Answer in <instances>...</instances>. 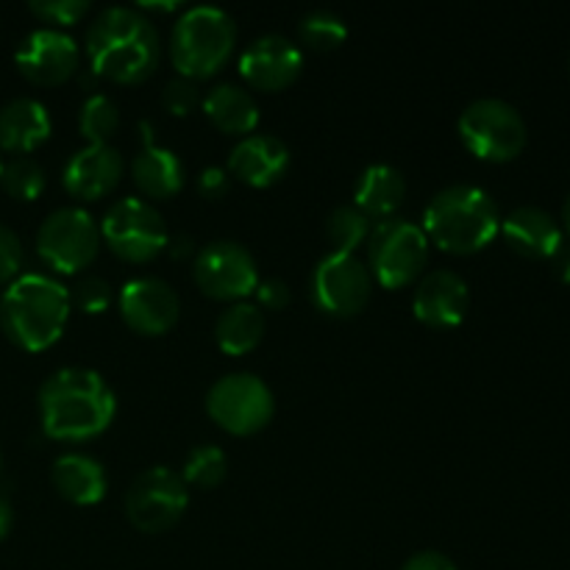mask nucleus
I'll return each mask as SVG.
<instances>
[{
    "label": "nucleus",
    "instance_id": "nucleus-1",
    "mask_svg": "<svg viewBox=\"0 0 570 570\" xmlns=\"http://www.w3.org/2000/svg\"><path fill=\"white\" fill-rule=\"evenodd\" d=\"M42 432L56 443L100 438L117 415V395L92 367H61L37 393Z\"/></svg>",
    "mask_w": 570,
    "mask_h": 570
},
{
    "label": "nucleus",
    "instance_id": "nucleus-2",
    "mask_svg": "<svg viewBox=\"0 0 570 570\" xmlns=\"http://www.w3.org/2000/svg\"><path fill=\"white\" fill-rule=\"evenodd\" d=\"M87 59L95 76L115 83H139L161 61V37L154 17L134 6H109L87 28Z\"/></svg>",
    "mask_w": 570,
    "mask_h": 570
},
{
    "label": "nucleus",
    "instance_id": "nucleus-3",
    "mask_svg": "<svg viewBox=\"0 0 570 570\" xmlns=\"http://www.w3.org/2000/svg\"><path fill=\"white\" fill-rule=\"evenodd\" d=\"M70 312V289L48 273H20L0 295V328L22 351L59 343Z\"/></svg>",
    "mask_w": 570,
    "mask_h": 570
},
{
    "label": "nucleus",
    "instance_id": "nucleus-4",
    "mask_svg": "<svg viewBox=\"0 0 570 570\" xmlns=\"http://www.w3.org/2000/svg\"><path fill=\"white\" fill-rule=\"evenodd\" d=\"M421 228L429 243L445 254H479L499 237L501 212L482 187L449 184L429 198Z\"/></svg>",
    "mask_w": 570,
    "mask_h": 570
},
{
    "label": "nucleus",
    "instance_id": "nucleus-5",
    "mask_svg": "<svg viewBox=\"0 0 570 570\" xmlns=\"http://www.w3.org/2000/svg\"><path fill=\"white\" fill-rule=\"evenodd\" d=\"M167 50L178 76L204 81L232 61L237 50V22L220 6H189L173 22Z\"/></svg>",
    "mask_w": 570,
    "mask_h": 570
},
{
    "label": "nucleus",
    "instance_id": "nucleus-6",
    "mask_svg": "<svg viewBox=\"0 0 570 570\" xmlns=\"http://www.w3.org/2000/svg\"><path fill=\"white\" fill-rule=\"evenodd\" d=\"M429 237L423 234L421 223L410 217H387L373 223L367 234V271L373 282L384 289L412 287L426 273L429 265Z\"/></svg>",
    "mask_w": 570,
    "mask_h": 570
},
{
    "label": "nucleus",
    "instance_id": "nucleus-7",
    "mask_svg": "<svg viewBox=\"0 0 570 570\" xmlns=\"http://www.w3.org/2000/svg\"><path fill=\"white\" fill-rule=\"evenodd\" d=\"M456 134L468 154L493 165L518 159L529 139L527 120L504 98H479L468 104L456 120Z\"/></svg>",
    "mask_w": 570,
    "mask_h": 570
},
{
    "label": "nucleus",
    "instance_id": "nucleus-8",
    "mask_svg": "<svg viewBox=\"0 0 570 570\" xmlns=\"http://www.w3.org/2000/svg\"><path fill=\"white\" fill-rule=\"evenodd\" d=\"M206 415L232 438H254L271 426L276 395L271 384L248 371L226 373L206 390Z\"/></svg>",
    "mask_w": 570,
    "mask_h": 570
},
{
    "label": "nucleus",
    "instance_id": "nucleus-9",
    "mask_svg": "<svg viewBox=\"0 0 570 570\" xmlns=\"http://www.w3.org/2000/svg\"><path fill=\"white\" fill-rule=\"evenodd\" d=\"M100 248H104L100 223L83 206H59L39 223V259L61 276L87 271L98 259Z\"/></svg>",
    "mask_w": 570,
    "mask_h": 570
},
{
    "label": "nucleus",
    "instance_id": "nucleus-10",
    "mask_svg": "<svg viewBox=\"0 0 570 570\" xmlns=\"http://www.w3.org/2000/svg\"><path fill=\"white\" fill-rule=\"evenodd\" d=\"M100 237L117 259L145 265L167 250L170 228H167L165 215L150 200L126 195L106 209L100 220Z\"/></svg>",
    "mask_w": 570,
    "mask_h": 570
},
{
    "label": "nucleus",
    "instance_id": "nucleus-11",
    "mask_svg": "<svg viewBox=\"0 0 570 570\" xmlns=\"http://www.w3.org/2000/svg\"><path fill=\"white\" fill-rule=\"evenodd\" d=\"M189 507V484L167 465L145 468L126 493V518L137 532L161 534L176 527Z\"/></svg>",
    "mask_w": 570,
    "mask_h": 570
},
{
    "label": "nucleus",
    "instance_id": "nucleus-12",
    "mask_svg": "<svg viewBox=\"0 0 570 570\" xmlns=\"http://www.w3.org/2000/svg\"><path fill=\"white\" fill-rule=\"evenodd\" d=\"M309 295L321 315L348 321L371 304L373 276L356 254L328 250L312 271Z\"/></svg>",
    "mask_w": 570,
    "mask_h": 570
},
{
    "label": "nucleus",
    "instance_id": "nucleus-13",
    "mask_svg": "<svg viewBox=\"0 0 570 570\" xmlns=\"http://www.w3.org/2000/svg\"><path fill=\"white\" fill-rule=\"evenodd\" d=\"M193 282L206 298L223 301V304L248 301V295H254L259 284V265L243 243L215 239L193 256Z\"/></svg>",
    "mask_w": 570,
    "mask_h": 570
},
{
    "label": "nucleus",
    "instance_id": "nucleus-14",
    "mask_svg": "<svg viewBox=\"0 0 570 570\" xmlns=\"http://www.w3.org/2000/svg\"><path fill=\"white\" fill-rule=\"evenodd\" d=\"M14 65L26 81L37 87H59L70 81L81 67V48L67 31L42 26L20 39Z\"/></svg>",
    "mask_w": 570,
    "mask_h": 570
},
{
    "label": "nucleus",
    "instance_id": "nucleus-15",
    "mask_svg": "<svg viewBox=\"0 0 570 570\" xmlns=\"http://www.w3.org/2000/svg\"><path fill=\"white\" fill-rule=\"evenodd\" d=\"M117 312L134 334L161 337L181 317V298L165 278L137 276L117 293Z\"/></svg>",
    "mask_w": 570,
    "mask_h": 570
},
{
    "label": "nucleus",
    "instance_id": "nucleus-16",
    "mask_svg": "<svg viewBox=\"0 0 570 570\" xmlns=\"http://www.w3.org/2000/svg\"><path fill=\"white\" fill-rule=\"evenodd\" d=\"M304 72V50L284 33H262L239 53V76L250 89L282 92Z\"/></svg>",
    "mask_w": 570,
    "mask_h": 570
},
{
    "label": "nucleus",
    "instance_id": "nucleus-17",
    "mask_svg": "<svg viewBox=\"0 0 570 570\" xmlns=\"http://www.w3.org/2000/svg\"><path fill=\"white\" fill-rule=\"evenodd\" d=\"M471 306V289L456 271L434 267L415 282L412 312L429 328H454L465 321Z\"/></svg>",
    "mask_w": 570,
    "mask_h": 570
},
{
    "label": "nucleus",
    "instance_id": "nucleus-18",
    "mask_svg": "<svg viewBox=\"0 0 570 570\" xmlns=\"http://www.w3.org/2000/svg\"><path fill=\"white\" fill-rule=\"evenodd\" d=\"M126 159L111 142H92L78 148L61 167V184L76 200H100L120 184Z\"/></svg>",
    "mask_w": 570,
    "mask_h": 570
},
{
    "label": "nucleus",
    "instance_id": "nucleus-19",
    "mask_svg": "<svg viewBox=\"0 0 570 570\" xmlns=\"http://www.w3.org/2000/svg\"><path fill=\"white\" fill-rule=\"evenodd\" d=\"M226 170L232 178L256 189L273 187L289 170V148L276 134H248L239 137V142L228 150Z\"/></svg>",
    "mask_w": 570,
    "mask_h": 570
},
{
    "label": "nucleus",
    "instance_id": "nucleus-20",
    "mask_svg": "<svg viewBox=\"0 0 570 570\" xmlns=\"http://www.w3.org/2000/svg\"><path fill=\"white\" fill-rule=\"evenodd\" d=\"M142 145L134 154L128 173H131L134 184L148 200L173 198L176 193H181L184 181H187V167H184L181 156L176 150L156 142L154 131H148V122H142Z\"/></svg>",
    "mask_w": 570,
    "mask_h": 570
},
{
    "label": "nucleus",
    "instance_id": "nucleus-21",
    "mask_svg": "<svg viewBox=\"0 0 570 570\" xmlns=\"http://www.w3.org/2000/svg\"><path fill=\"white\" fill-rule=\"evenodd\" d=\"M499 234L515 254L527 256V259H551L557 245L566 239V232L557 223V217L540 209V206H518V209H512L510 215L501 217Z\"/></svg>",
    "mask_w": 570,
    "mask_h": 570
},
{
    "label": "nucleus",
    "instance_id": "nucleus-22",
    "mask_svg": "<svg viewBox=\"0 0 570 570\" xmlns=\"http://www.w3.org/2000/svg\"><path fill=\"white\" fill-rule=\"evenodd\" d=\"M53 120L42 100L31 95L11 98L0 109V150L11 156H31L39 145L48 142Z\"/></svg>",
    "mask_w": 570,
    "mask_h": 570
},
{
    "label": "nucleus",
    "instance_id": "nucleus-23",
    "mask_svg": "<svg viewBox=\"0 0 570 570\" xmlns=\"http://www.w3.org/2000/svg\"><path fill=\"white\" fill-rule=\"evenodd\" d=\"M50 482L56 493L76 507H95L109 493V473L95 456L81 451H67L56 456L50 468Z\"/></svg>",
    "mask_w": 570,
    "mask_h": 570
},
{
    "label": "nucleus",
    "instance_id": "nucleus-24",
    "mask_svg": "<svg viewBox=\"0 0 570 570\" xmlns=\"http://www.w3.org/2000/svg\"><path fill=\"white\" fill-rule=\"evenodd\" d=\"M200 109H204V115L209 117L217 131L232 134V137H248L262 120V109L256 104L254 92L243 83L232 81L212 83L204 92Z\"/></svg>",
    "mask_w": 570,
    "mask_h": 570
},
{
    "label": "nucleus",
    "instance_id": "nucleus-25",
    "mask_svg": "<svg viewBox=\"0 0 570 570\" xmlns=\"http://www.w3.org/2000/svg\"><path fill=\"white\" fill-rule=\"evenodd\" d=\"M406 198L404 173L387 161L367 165L354 184V200L351 204L367 217V220H387L395 217Z\"/></svg>",
    "mask_w": 570,
    "mask_h": 570
},
{
    "label": "nucleus",
    "instance_id": "nucleus-26",
    "mask_svg": "<svg viewBox=\"0 0 570 570\" xmlns=\"http://www.w3.org/2000/svg\"><path fill=\"white\" fill-rule=\"evenodd\" d=\"M265 312L254 301H234V304H226V309L215 321V343L228 356H243L259 348V343L265 340Z\"/></svg>",
    "mask_w": 570,
    "mask_h": 570
},
{
    "label": "nucleus",
    "instance_id": "nucleus-27",
    "mask_svg": "<svg viewBox=\"0 0 570 570\" xmlns=\"http://www.w3.org/2000/svg\"><path fill=\"white\" fill-rule=\"evenodd\" d=\"M373 223L354 204H340L326 217V239L334 254H356L367 243Z\"/></svg>",
    "mask_w": 570,
    "mask_h": 570
},
{
    "label": "nucleus",
    "instance_id": "nucleus-28",
    "mask_svg": "<svg viewBox=\"0 0 570 570\" xmlns=\"http://www.w3.org/2000/svg\"><path fill=\"white\" fill-rule=\"evenodd\" d=\"M117 128H120V106L115 104V98L104 92L87 95L78 109V131L87 139V145L109 142Z\"/></svg>",
    "mask_w": 570,
    "mask_h": 570
},
{
    "label": "nucleus",
    "instance_id": "nucleus-29",
    "mask_svg": "<svg viewBox=\"0 0 570 570\" xmlns=\"http://www.w3.org/2000/svg\"><path fill=\"white\" fill-rule=\"evenodd\" d=\"M178 473H181L189 488L212 490L228 476V456L220 445L200 443L189 451Z\"/></svg>",
    "mask_w": 570,
    "mask_h": 570
},
{
    "label": "nucleus",
    "instance_id": "nucleus-30",
    "mask_svg": "<svg viewBox=\"0 0 570 570\" xmlns=\"http://www.w3.org/2000/svg\"><path fill=\"white\" fill-rule=\"evenodd\" d=\"M298 37L301 45H306L309 50L326 53V50H337L348 39V26H345V20L337 11L315 9L301 17Z\"/></svg>",
    "mask_w": 570,
    "mask_h": 570
},
{
    "label": "nucleus",
    "instance_id": "nucleus-31",
    "mask_svg": "<svg viewBox=\"0 0 570 570\" xmlns=\"http://www.w3.org/2000/svg\"><path fill=\"white\" fill-rule=\"evenodd\" d=\"M0 187L14 200H37L45 189V167L33 156H11L0 170Z\"/></svg>",
    "mask_w": 570,
    "mask_h": 570
},
{
    "label": "nucleus",
    "instance_id": "nucleus-32",
    "mask_svg": "<svg viewBox=\"0 0 570 570\" xmlns=\"http://www.w3.org/2000/svg\"><path fill=\"white\" fill-rule=\"evenodd\" d=\"M70 289V306L83 315H104L115 301L111 284L100 276H81Z\"/></svg>",
    "mask_w": 570,
    "mask_h": 570
},
{
    "label": "nucleus",
    "instance_id": "nucleus-33",
    "mask_svg": "<svg viewBox=\"0 0 570 570\" xmlns=\"http://www.w3.org/2000/svg\"><path fill=\"white\" fill-rule=\"evenodd\" d=\"M28 11L42 22H48V28L65 31V28L76 26L89 14V3L87 0H31Z\"/></svg>",
    "mask_w": 570,
    "mask_h": 570
},
{
    "label": "nucleus",
    "instance_id": "nucleus-34",
    "mask_svg": "<svg viewBox=\"0 0 570 570\" xmlns=\"http://www.w3.org/2000/svg\"><path fill=\"white\" fill-rule=\"evenodd\" d=\"M200 100H204V95H200L198 81H193V78L176 76L161 89V106H165V111H170L176 117L193 115L200 106Z\"/></svg>",
    "mask_w": 570,
    "mask_h": 570
},
{
    "label": "nucleus",
    "instance_id": "nucleus-35",
    "mask_svg": "<svg viewBox=\"0 0 570 570\" xmlns=\"http://www.w3.org/2000/svg\"><path fill=\"white\" fill-rule=\"evenodd\" d=\"M22 271V239L6 223H0V284L9 287Z\"/></svg>",
    "mask_w": 570,
    "mask_h": 570
},
{
    "label": "nucleus",
    "instance_id": "nucleus-36",
    "mask_svg": "<svg viewBox=\"0 0 570 570\" xmlns=\"http://www.w3.org/2000/svg\"><path fill=\"white\" fill-rule=\"evenodd\" d=\"M254 304L259 306L262 312H278L284 309V306L289 304V284L284 282V278H276V276H267V278H259V284H256L254 289Z\"/></svg>",
    "mask_w": 570,
    "mask_h": 570
},
{
    "label": "nucleus",
    "instance_id": "nucleus-37",
    "mask_svg": "<svg viewBox=\"0 0 570 570\" xmlns=\"http://www.w3.org/2000/svg\"><path fill=\"white\" fill-rule=\"evenodd\" d=\"M198 195L206 200H220L226 198L228 189H232V173L226 170L223 165H206L204 170L198 173Z\"/></svg>",
    "mask_w": 570,
    "mask_h": 570
},
{
    "label": "nucleus",
    "instance_id": "nucleus-38",
    "mask_svg": "<svg viewBox=\"0 0 570 570\" xmlns=\"http://www.w3.org/2000/svg\"><path fill=\"white\" fill-rule=\"evenodd\" d=\"M401 570H460V568H456V562L451 560L449 554H443V551L426 549L412 554L410 560L401 566Z\"/></svg>",
    "mask_w": 570,
    "mask_h": 570
},
{
    "label": "nucleus",
    "instance_id": "nucleus-39",
    "mask_svg": "<svg viewBox=\"0 0 570 570\" xmlns=\"http://www.w3.org/2000/svg\"><path fill=\"white\" fill-rule=\"evenodd\" d=\"M551 271H554V276L560 278V282L570 284V239L566 237L560 245H557V250L551 254Z\"/></svg>",
    "mask_w": 570,
    "mask_h": 570
},
{
    "label": "nucleus",
    "instance_id": "nucleus-40",
    "mask_svg": "<svg viewBox=\"0 0 570 570\" xmlns=\"http://www.w3.org/2000/svg\"><path fill=\"white\" fill-rule=\"evenodd\" d=\"M167 250H170L176 259H184V256H189V254L195 256V245H193V239L187 237V234H173L170 243H167Z\"/></svg>",
    "mask_w": 570,
    "mask_h": 570
},
{
    "label": "nucleus",
    "instance_id": "nucleus-41",
    "mask_svg": "<svg viewBox=\"0 0 570 570\" xmlns=\"http://www.w3.org/2000/svg\"><path fill=\"white\" fill-rule=\"evenodd\" d=\"M11 527H14V510H11V504L6 495H0V543L9 538Z\"/></svg>",
    "mask_w": 570,
    "mask_h": 570
},
{
    "label": "nucleus",
    "instance_id": "nucleus-42",
    "mask_svg": "<svg viewBox=\"0 0 570 570\" xmlns=\"http://www.w3.org/2000/svg\"><path fill=\"white\" fill-rule=\"evenodd\" d=\"M137 9L139 11H176L178 3H173V0L170 3H139Z\"/></svg>",
    "mask_w": 570,
    "mask_h": 570
},
{
    "label": "nucleus",
    "instance_id": "nucleus-43",
    "mask_svg": "<svg viewBox=\"0 0 570 570\" xmlns=\"http://www.w3.org/2000/svg\"><path fill=\"white\" fill-rule=\"evenodd\" d=\"M562 232H566V237L570 239V193L566 198V206H562Z\"/></svg>",
    "mask_w": 570,
    "mask_h": 570
},
{
    "label": "nucleus",
    "instance_id": "nucleus-44",
    "mask_svg": "<svg viewBox=\"0 0 570 570\" xmlns=\"http://www.w3.org/2000/svg\"><path fill=\"white\" fill-rule=\"evenodd\" d=\"M0 170H3V156H0Z\"/></svg>",
    "mask_w": 570,
    "mask_h": 570
}]
</instances>
